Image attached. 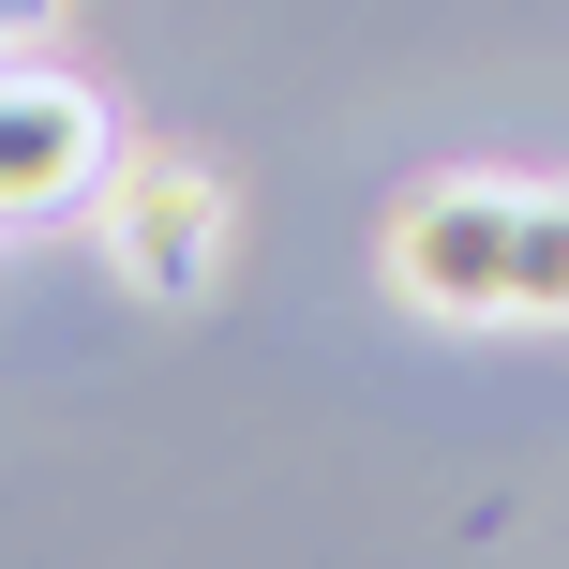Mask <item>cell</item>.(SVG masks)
<instances>
[{"label": "cell", "mask_w": 569, "mask_h": 569, "mask_svg": "<svg viewBox=\"0 0 569 569\" xmlns=\"http://www.w3.org/2000/svg\"><path fill=\"white\" fill-rule=\"evenodd\" d=\"M90 226H106V256H120L136 300H210L226 284V180L180 166V150H120L90 180Z\"/></svg>", "instance_id": "6da1fadb"}, {"label": "cell", "mask_w": 569, "mask_h": 569, "mask_svg": "<svg viewBox=\"0 0 569 569\" xmlns=\"http://www.w3.org/2000/svg\"><path fill=\"white\" fill-rule=\"evenodd\" d=\"M46 16H60V0H0V60H16V46H30Z\"/></svg>", "instance_id": "5b68a950"}, {"label": "cell", "mask_w": 569, "mask_h": 569, "mask_svg": "<svg viewBox=\"0 0 569 569\" xmlns=\"http://www.w3.org/2000/svg\"><path fill=\"white\" fill-rule=\"evenodd\" d=\"M106 166H120L106 106H90L76 76H16V60H0V226H16V210H60V196H90Z\"/></svg>", "instance_id": "3957f363"}, {"label": "cell", "mask_w": 569, "mask_h": 569, "mask_svg": "<svg viewBox=\"0 0 569 569\" xmlns=\"http://www.w3.org/2000/svg\"><path fill=\"white\" fill-rule=\"evenodd\" d=\"M510 315L569 330V180H525V210H510Z\"/></svg>", "instance_id": "277c9868"}, {"label": "cell", "mask_w": 569, "mask_h": 569, "mask_svg": "<svg viewBox=\"0 0 569 569\" xmlns=\"http://www.w3.org/2000/svg\"><path fill=\"white\" fill-rule=\"evenodd\" d=\"M510 210L525 180H435L390 210V300L420 315H510Z\"/></svg>", "instance_id": "7a4b0ae2"}]
</instances>
